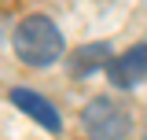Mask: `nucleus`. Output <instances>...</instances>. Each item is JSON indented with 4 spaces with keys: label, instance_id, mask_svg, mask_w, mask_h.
<instances>
[{
    "label": "nucleus",
    "instance_id": "obj_2",
    "mask_svg": "<svg viewBox=\"0 0 147 140\" xmlns=\"http://www.w3.org/2000/svg\"><path fill=\"white\" fill-rule=\"evenodd\" d=\"M81 122H85V129H88L96 140H125L129 129H132L125 107L107 100V96L92 100V103L85 107V114H81Z\"/></svg>",
    "mask_w": 147,
    "mask_h": 140
},
{
    "label": "nucleus",
    "instance_id": "obj_5",
    "mask_svg": "<svg viewBox=\"0 0 147 140\" xmlns=\"http://www.w3.org/2000/svg\"><path fill=\"white\" fill-rule=\"evenodd\" d=\"M66 67H70V77H88L96 70L110 67V44L107 41H88V44H77L66 59Z\"/></svg>",
    "mask_w": 147,
    "mask_h": 140
},
{
    "label": "nucleus",
    "instance_id": "obj_4",
    "mask_svg": "<svg viewBox=\"0 0 147 140\" xmlns=\"http://www.w3.org/2000/svg\"><path fill=\"white\" fill-rule=\"evenodd\" d=\"M7 100H11L18 111H26V114H30L37 125H44L48 133H59V129H63V118H59V111H55V107L48 103L44 96H37L33 88H11V92H7Z\"/></svg>",
    "mask_w": 147,
    "mask_h": 140
},
{
    "label": "nucleus",
    "instance_id": "obj_3",
    "mask_svg": "<svg viewBox=\"0 0 147 140\" xmlns=\"http://www.w3.org/2000/svg\"><path fill=\"white\" fill-rule=\"evenodd\" d=\"M107 77L114 88H136L140 81H147V44H132L121 55H114L107 67Z\"/></svg>",
    "mask_w": 147,
    "mask_h": 140
},
{
    "label": "nucleus",
    "instance_id": "obj_1",
    "mask_svg": "<svg viewBox=\"0 0 147 140\" xmlns=\"http://www.w3.org/2000/svg\"><path fill=\"white\" fill-rule=\"evenodd\" d=\"M15 52L30 67H52L63 55V33H59V26L52 18L30 15V18H22L18 30H15Z\"/></svg>",
    "mask_w": 147,
    "mask_h": 140
}]
</instances>
